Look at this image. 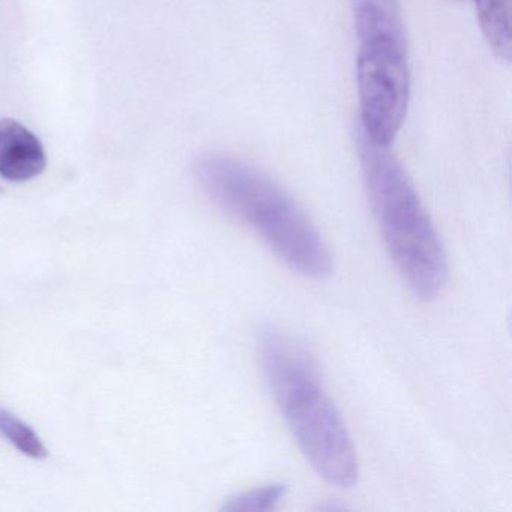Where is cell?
Returning <instances> with one entry per match:
<instances>
[{
  "instance_id": "obj_4",
  "label": "cell",
  "mask_w": 512,
  "mask_h": 512,
  "mask_svg": "<svg viewBox=\"0 0 512 512\" xmlns=\"http://www.w3.org/2000/svg\"><path fill=\"white\" fill-rule=\"evenodd\" d=\"M350 2L359 43V128L371 142L391 148L410 101L409 53L400 5L398 0Z\"/></svg>"
},
{
  "instance_id": "obj_1",
  "label": "cell",
  "mask_w": 512,
  "mask_h": 512,
  "mask_svg": "<svg viewBox=\"0 0 512 512\" xmlns=\"http://www.w3.org/2000/svg\"><path fill=\"white\" fill-rule=\"evenodd\" d=\"M257 349L272 397L308 463L329 484L353 487L359 476L358 455L310 350L275 328L260 332Z\"/></svg>"
},
{
  "instance_id": "obj_8",
  "label": "cell",
  "mask_w": 512,
  "mask_h": 512,
  "mask_svg": "<svg viewBox=\"0 0 512 512\" xmlns=\"http://www.w3.org/2000/svg\"><path fill=\"white\" fill-rule=\"evenodd\" d=\"M287 487L283 484H271L256 490L244 491L227 500L224 511H272L286 496Z\"/></svg>"
},
{
  "instance_id": "obj_6",
  "label": "cell",
  "mask_w": 512,
  "mask_h": 512,
  "mask_svg": "<svg viewBox=\"0 0 512 512\" xmlns=\"http://www.w3.org/2000/svg\"><path fill=\"white\" fill-rule=\"evenodd\" d=\"M479 28L491 52L505 62L512 56V0H475Z\"/></svg>"
},
{
  "instance_id": "obj_7",
  "label": "cell",
  "mask_w": 512,
  "mask_h": 512,
  "mask_svg": "<svg viewBox=\"0 0 512 512\" xmlns=\"http://www.w3.org/2000/svg\"><path fill=\"white\" fill-rule=\"evenodd\" d=\"M0 434L28 457L37 458V460L49 457L46 445L35 433L34 428L4 407H0Z\"/></svg>"
},
{
  "instance_id": "obj_9",
  "label": "cell",
  "mask_w": 512,
  "mask_h": 512,
  "mask_svg": "<svg viewBox=\"0 0 512 512\" xmlns=\"http://www.w3.org/2000/svg\"><path fill=\"white\" fill-rule=\"evenodd\" d=\"M0 191H2V190H0Z\"/></svg>"
},
{
  "instance_id": "obj_2",
  "label": "cell",
  "mask_w": 512,
  "mask_h": 512,
  "mask_svg": "<svg viewBox=\"0 0 512 512\" xmlns=\"http://www.w3.org/2000/svg\"><path fill=\"white\" fill-rule=\"evenodd\" d=\"M194 175L215 205L262 236L293 271L314 280L331 275L332 256L319 230L268 176L217 152L200 155Z\"/></svg>"
},
{
  "instance_id": "obj_3",
  "label": "cell",
  "mask_w": 512,
  "mask_h": 512,
  "mask_svg": "<svg viewBox=\"0 0 512 512\" xmlns=\"http://www.w3.org/2000/svg\"><path fill=\"white\" fill-rule=\"evenodd\" d=\"M362 179L383 242L410 292L430 302L448 281V263L439 235L391 149L358 130Z\"/></svg>"
},
{
  "instance_id": "obj_5",
  "label": "cell",
  "mask_w": 512,
  "mask_h": 512,
  "mask_svg": "<svg viewBox=\"0 0 512 512\" xmlns=\"http://www.w3.org/2000/svg\"><path fill=\"white\" fill-rule=\"evenodd\" d=\"M47 157L41 140L14 119L0 121V176L10 182H26L46 170Z\"/></svg>"
}]
</instances>
